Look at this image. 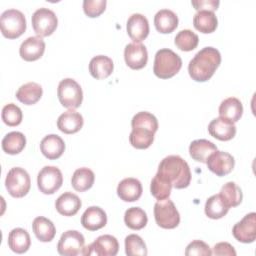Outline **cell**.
Returning a JSON list of instances; mask_svg holds the SVG:
<instances>
[{
  "mask_svg": "<svg viewBox=\"0 0 256 256\" xmlns=\"http://www.w3.org/2000/svg\"><path fill=\"white\" fill-rule=\"evenodd\" d=\"M221 63V54L214 47H204L190 60L188 72L196 82L208 81Z\"/></svg>",
  "mask_w": 256,
  "mask_h": 256,
  "instance_id": "6da1fadb",
  "label": "cell"
},
{
  "mask_svg": "<svg viewBox=\"0 0 256 256\" xmlns=\"http://www.w3.org/2000/svg\"><path fill=\"white\" fill-rule=\"evenodd\" d=\"M157 173L165 177L176 189H183L189 186L191 171L188 163L179 155L165 157L158 166Z\"/></svg>",
  "mask_w": 256,
  "mask_h": 256,
  "instance_id": "7a4b0ae2",
  "label": "cell"
},
{
  "mask_svg": "<svg viewBox=\"0 0 256 256\" xmlns=\"http://www.w3.org/2000/svg\"><path fill=\"white\" fill-rule=\"evenodd\" d=\"M182 67V59L174 51L163 48L156 52L153 72L161 79H168L175 76Z\"/></svg>",
  "mask_w": 256,
  "mask_h": 256,
  "instance_id": "3957f363",
  "label": "cell"
},
{
  "mask_svg": "<svg viewBox=\"0 0 256 256\" xmlns=\"http://www.w3.org/2000/svg\"><path fill=\"white\" fill-rule=\"evenodd\" d=\"M0 28L3 36L8 39L20 37L26 30L24 14L17 9L5 10L0 16Z\"/></svg>",
  "mask_w": 256,
  "mask_h": 256,
  "instance_id": "277c9868",
  "label": "cell"
},
{
  "mask_svg": "<svg viewBox=\"0 0 256 256\" xmlns=\"http://www.w3.org/2000/svg\"><path fill=\"white\" fill-rule=\"evenodd\" d=\"M154 217L157 225L164 229L176 228L180 223V214L169 198L158 200L155 203Z\"/></svg>",
  "mask_w": 256,
  "mask_h": 256,
  "instance_id": "5b68a950",
  "label": "cell"
},
{
  "mask_svg": "<svg viewBox=\"0 0 256 256\" xmlns=\"http://www.w3.org/2000/svg\"><path fill=\"white\" fill-rule=\"evenodd\" d=\"M57 95L60 103L69 109L78 108L83 100L82 88L72 78H65L60 81L57 88Z\"/></svg>",
  "mask_w": 256,
  "mask_h": 256,
  "instance_id": "8992f818",
  "label": "cell"
},
{
  "mask_svg": "<svg viewBox=\"0 0 256 256\" xmlns=\"http://www.w3.org/2000/svg\"><path fill=\"white\" fill-rule=\"evenodd\" d=\"M5 186L12 197H24L30 190V176L25 169L21 167H14L7 173Z\"/></svg>",
  "mask_w": 256,
  "mask_h": 256,
  "instance_id": "52a82bcc",
  "label": "cell"
},
{
  "mask_svg": "<svg viewBox=\"0 0 256 256\" xmlns=\"http://www.w3.org/2000/svg\"><path fill=\"white\" fill-rule=\"evenodd\" d=\"M34 32L40 37H47L51 35L57 28L58 19L56 14L48 8L37 9L31 18Z\"/></svg>",
  "mask_w": 256,
  "mask_h": 256,
  "instance_id": "ba28073f",
  "label": "cell"
},
{
  "mask_svg": "<svg viewBox=\"0 0 256 256\" xmlns=\"http://www.w3.org/2000/svg\"><path fill=\"white\" fill-rule=\"evenodd\" d=\"M85 249L84 236L77 230H67L64 232L58 242L57 251L63 256L83 255Z\"/></svg>",
  "mask_w": 256,
  "mask_h": 256,
  "instance_id": "9c48e42d",
  "label": "cell"
},
{
  "mask_svg": "<svg viewBox=\"0 0 256 256\" xmlns=\"http://www.w3.org/2000/svg\"><path fill=\"white\" fill-rule=\"evenodd\" d=\"M63 183V176L59 168L55 166L43 167L37 175V185L43 194L55 193Z\"/></svg>",
  "mask_w": 256,
  "mask_h": 256,
  "instance_id": "30bf717a",
  "label": "cell"
},
{
  "mask_svg": "<svg viewBox=\"0 0 256 256\" xmlns=\"http://www.w3.org/2000/svg\"><path fill=\"white\" fill-rule=\"evenodd\" d=\"M119 250L118 240L112 235H101L90 245L85 247L83 255L115 256Z\"/></svg>",
  "mask_w": 256,
  "mask_h": 256,
  "instance_id": "8fae6325",
  "label": "cell"
},
{
  "mask_svg": "<svg viewBox=\"0 0 256 256\" xmlns=\"http://www.w3.org/2000/svg\"><path fill=\"white\" fill-rule=\"evenodd\" d=\"M232 234L236 240L242 243H252L256 239V213L251 212L237 222L232 229Z\"/></svg>",
  "mask_w": 256,
  "mask_h": 256,
  "instance_id": "7c38bea8",
  "label": "cell"
},
{
  "mask_svg": "<svg viewBox=\"0 0 256 256\" xmlns=\"http://www.w3.org/2000/svg\"><path fill=\"white\" fill-rule=\"evenodd\" d=\"M208 169L217 176H225L229 174L235 165L234 157L224 151H214L206 161Z\"/></svg>",
  "mask_w": 256,
  "mask_h": 256,
  "instance_id": "4fadbf2b",
  "label": "cell"
},
{
  "mask_svg": "<svg viewBox=\"0 0 256 256\" xmlns=\"http://www.w3.org/2000/svg\"><path fill=\"white\" fill-rule=\"evenodd\" d=\"M124 59L131 69H142L146 66L148 61L147 49L141 43H129L124 49Z\"/></svg>",
  "mask_w": 256,
  "mask_h": 256,
  "instance_id": "5bb4252c",
  "label": "cell"
},
{
  "mask_svg": "<svg viewBox=\"0 0 256 256\" xmlns=\"http://www.w3.org/2000/svg\"><path fill=\"white\" fill-rule=\"evenodd\" d=\"M126 28L129 37L135 43H140L149 34L148 20L140 13H134L128 18Z\"/></svg>",
  "mask_w": 256,
  "mask_h": 256,
  "instance_id": "9a60e30c",
  "label": "cell"
},
{
  "mask_svg": "<svg viewBox=\"0 0 256 256\" xmlns=\"http://www.w3.org/2000/svg\"><path fill=\"white\" fill-rule=\"evenodd\" d=\"M45 51V42L40 36H30L25 39L19 48V53L25 61H35L41 58Z\"/></svg>",
  "mask_w": 256,
  "mask_h": 256,
  "instance_id": "2e32d148",
  "label": "cell"
},
{
  "mask_svg": "<svg viewBox=\"0 0 256 256\" xmlns=\"http://www.w3.org/2000/svg\"><path fill=\"white\" fill-rule=\"evenodd\" d=\"M209 134L221 141H229L236 135V126L229 120L218 117L208 125Z\"/></svg>",
  "mask_w": 256,
  "mask_h": 256,
  "instance_id": "e0dca14e",
  "label": "cell"
},
{
  "mask_svg": "<svg viewBox=\"0 0 256 256\" xmlns=\"http://www.w3.org/2000/svg\"><path fill=\"white\" fill-rule=\"evenodd\" d=\"M142 191L141 182L133 177L123 179L117 186V194L125 202L137 201L141 197Z\"/></svg>",
  "mask_w": 256,
  "mask_h": 256,
  "instance_id": "ac0fdd59",
  "label": "cell"
},
{
  "mask_svg": "<svg viewBox=\"0 0 256 256\" xmlns=\"http://www.w3.org/2000/svg\"><path fill=\"white\" fill-rule=\"evenodd\" d=\"M107 223V215L105 211L98 206L87 208L81 217L82 226L89 231H96L103 228Z\"/></svg>",
  "mask_w": 256,
  "mask_h": 256,
  "instance_id": "d6986e66",
  "label": "cell"
},
{
  "mask_svg": "<svg viewBox=\"0 0 256 256\" xmlns=\"http://www.w3.org/2000/svg\"><path fill=\"white\" fill-rule=\"evenodd\" d=\"M83 123L84 120L82 115L79 112L70 109L58 117L57 127L65 134H74L82 128Z\"/></svg>",
  "mask_w": 256,
  "mask_h": 256,
  "instance_id": "ffe728a7",
  "label": "cell"
},
{
  "mask_svg": "<svg viewBox=\"0 0 256 256\" xmlns=\"http://www.w3.org/2000/svg\"><path fill=\"white\" fill-rule=\"evenodd\" d=\"M40 150L46 158L50 160L58 159L65 150V143L60 136L49 134L41 140Z\"/></svg>",
  "mask_w": 256,
  "mask_h": 256,
  "instance_id": "44dd1931",
  "label": "cell"
},
{
  "mask_svg": "<svg viewBox=\"0 0 256 256\" xmlns=\"http://www.w3.org/2000/svg\"><path fill=\"white\" fill-rule=\"evenodd\" d=\"M81 205L80 198L72 192H64L55 202L56 210L63 216H74L81 208Z\"/></svg>",
  "mask_w": 256,
  "mask_h": 256,
  "instance_id": "7402d4cb",
  "label": "cell"
},
{
  "mask_svg": "<svg viewBox=\"0 0 256 256\" xmlns=\"http://www.w3.org/2000/svg\"><path fill=\"white\" fill-rule=\"evenodd\" d=\"M114 64L111 58L105 55L93 57L89 63V72L95 79H105L113 72Z\"/></svg>",
  "mask_w": 256,
  "mask_h": 256,
  "instance_id": "603a6c76",
  "label": "cell"
},
{
  "mask_svg": "<svg viewBox=\"0 0 256 256\" xmlns=\"http://www.w3.org/2000/svg\"><path fill=\"white\" fill-rule=\"evenodd\" d=\"M243 114V105L236 97H229L223 100L219 106V117L231 121L232 123L240 120Z\"/></svg>",
  "mask_w": 256,
  "mask_h": 256,
  "instance_id": "cb8c5ba5",
  "label": "cell"
},
{
  "mask_svg": "<svg viewBox=\"0 0 256 256\" xmlns=\"http://www.w3.org/2000/svg\"><path fill=\"white\" fill-rule=\"evenodd\" d=\"M154 24L158 32L171 33L178 26V16L172 10L161 9L154 16Z\"/></svg>",
  "mask_w": 256,
  "mask_h": 256,
  "instance_id": "d4e9b609",
  "label": "cell"
},
{
  "mask_svg": "<svg viewBox=\"0 0 256 256\" xmlns=\"http://www.w3.org/2000/svg\"><path fill=\"white\" fill-rule=\"evenodd\" d=\"M31 245V239L29 233L23 228H14L8 235L9 248L18 254L28 251Z\"/></svg>",
  "mask_w": 256,
  "mask_h": 256,
  "instance_id": "484cf974",
  "label": "cell"
},
{
  "mask_svg": "<svg viewBox=\"0 0 256 256\" xmlns=\"http://www.w3.org/2000/svg\"><path fill=\"white\" fill-rule=\"evenodd\" d=\"M216 150V145L206 139L194 140L189 146V154L192 159L201 163H206L208 157Z\"/></svg>",
  "mask_w": 256,
  "mask_h": 256,
  "instance_id": "4316f807",
  "label": "cell"
},
{
  "mask_svg": "<svg viewBox=\"0 0 256 256\" xmlns=\"http://www.w3.org/2000/svg\"><path fill=\"white\" fill-rule=\"evenodd\" d=\"M32 229L36 238L41 242H50L56 234V228L51 220L39 216L33 220Z\"/></svg>",
  "mask_w": 256,
  "mask_h": 256,
  "instance_id": "83f0119b",
  "label": "cell"
},
{
  "mask_svg": "<svg viewBox=\"0 0 256 256\" xmlns=\"http://www.w3.org/2000/svg\"><path fill=\"white\" fill-rule=\"evenodd\" d=\"M43 94L41 85L35 82H28L19 87L16 92V98L25 105H33L40 100Z\"/></svg>",
  "mask_w": 256,
  "mask_h": 256,
  "instance_id": "f1b7e54d",
  "label": "cell"
},
{
  "mask_svg": "<svg viewBox=\"0 0 256 256\" xmlns=\"http://www.w3.org/2000/svg\"><path fill=\"white\" fill-rule=\"evenodd\" d=\"M193 25L201 33L207 34L216 30L218 20L214 12L209 10H200L194 15Z\"/></svg>",
  "mask_w": 256,
  "mask_h": 256,
  "instance_id": "f546056e",
  "label": "cell"
},
{
  "mask_svg": "<svg viewBox=\"0 0 256 256\" xmlns=\"http://www.w3.org/2000/svg\"><path fill=\"white\" fill-rule=\"evenodd\" d=\"M94 180V172L89 168L82 167L78 168L73 173V176L71 178V184L74 190L78 192H84L93 186Z\"/></svg>",
  "mask_w": 256,
  "mask_h": 256,
  "instance_id": "4dcf8cb0",
  "label": "cell"
},
{
  "mask_svg": "<svg viewBox=\"0 0 256 256\" xmlns=\"http://www.w3.org/2000/svg\"><path fill=\"white\" fill-rule=\"evenodd\" d=\"M154 132L143 127H134L129 135L130 144L136 149H147L154 141Z\"/></svg>",
  "mask_w": 256,
  "mask_h": 256,
  "instance_id": "1f68e13d",
  "label": "cell"
},
{
  "mask_svg": "<svg viewBox=\"0 0 256 256\" xmlns=\"http://www.w3.org/2000/svg\"><path fill=\"white\" fill-rule=\"evenodd\" d=\"M26 145V138L23 133L13 131L5 135L2 139V149L4 152L10 155H16L20 153Z\"/></svg>",
  "mask_w": 256,
  "mask_h": 256,
  "instance_id": "d6a6232c",
  "label": "cell"
},
{
  "mask_svg": "<svg viewBox=\"0 0 256 256\" xmlns=\"http://www.w3.org/2000/svg\"><path fill=\"white\" fill-rule=\"evenodd\" d=\"M229 207L225 204L219 194L212 195L205 203V214L210 219H220L229 211Z\"/></svg>",
  "mask_w": 256,
  "mask_h": 256,
  "instance_id": "836d02e7",
  "label": "cell"
},
{
  "mask_svg": "<svg viewBox=\"0 0 256 256\" xmlns=\"http://www.w3.org/2000/svg\"><path fill=\"white\" fill-rule=\"evenodd\" d=\"M219 195L229 208L238 206L243 199L241 188L235 182L232 181L225 183L221 187Z\"/></svg>",
  "mask_w": 256,
  "mask_h": 256,
  "instance_id": "e575fe53",
  "label": "cell"
},
{
  "mask_svg": "<svg viewBox=\"0 0 256 256\" xmlns=\"http://www.w3.org/2000/svg\"><path fill=\"white\" fill-rule=\"evenodd\" d=\"M124 222L128 228L132 230H140L144 228L148 222L146 212L140 207H131L125 211Z\"/></svg>",
  "mask_w": 256,
  "mask_h": 256,
  "instance_id": "d590c367",
  "label": "cell"
},
{
  "mask_svg": "<svg viewBox=\"0 0 256 256\" xmlns=\"http://www.w3.org/2000/svg\"><path fill=\"white\" fill-rule=\"evenodd\" d=\"M172 184L161 174L156 173L150 184V191L153 197L157 200H163L169 198L171 194Z\"/></svg>",
  "mask_w": 256,
  "mask_h": 256,
  "instance_id": "8d00e7d4",
  "label": "cell"
},
{
  "mask_svg": "<svg viewBox=\"0 0 256 256\" xmlns=\"http://www.w3.org/2000/svg\"><path fill=\"white\" fill-rule=\"evenodd\" d=\"M174 42L178 49L188 52L194 50L197 47L199 38L198 35L192 30L184 29L178 32V34L175 36Z\"/></svg>",
  "mask_w": 256,
  "mask_h": 256,
  "instance_id": "74e56055",
  "label": "cell"
},
{
  "mask_svg": "<svg viewBox=\"0 0 256 256\" xmlns=\"http://www.w3.org/2000/svg\"><path fill=\"white\" fill-rule=\"evenodd\" d=\"M125 253L128 256H146V244L139 235L130 234L125 238Z\"/></svg>",
  "mask_w": 256,
  "mask_h": 256,
  "instance_id": "f35d334b",
  "label": "cell"
},
{
  "mask_svg": "<svg viewBox=\"0 0 256 256\" xmlns=\"http://www.w3.org/2000/svg\"><path fill=\"white\" fill-rule=\"evenodd\" d=\"M131 126L132 128L134 127L147 128L155 133L158 130V121H157V118L152 113L141 111L133 116L131 121Z\"/></svg>",
  "mask_w": 256,
  "mask_h": 256,
  "instance_id": "ab89813d",
  "label": "cell"
},
{
  "mask_svg": "<svg viewBox=\"0 0 256 256\" xmlns=\"http://www.w3.org/2000/svg\"><path fill=\"white\" fill-rule=\"evenodd\" d=\"M1 117L6 125L13 127L19 125L22 122L23 114L21 109L16 104L9 103L3 107Z\"/></svg>",
  "mask_w": 256,
  "mask_h": 256,
  "instance_id": "60d3db41",
  "label": "cell"
},
{
  "mask_svg": "<svg viewBox=\"0 0 256 256\" xmlns=\"http://www.w3.org/2000/svg\"><path fill=\"white\" fill-rule=\"evenodd\" d=\"M106 0H84L83 10L84 13L91 18L98 17L105 11Z\"/></svg>",
  "mask_w": 256,
  "mask_h": 256,
  "instance_id": "b9f144b4",
  "label": "cell"
},
{
  "mask_svg": "<svg viewBox=\"0 0 256 256\" xmlns=\"http://www.w3.org/2000/svg\"><path fill=\"white\" fill-rule=\"evenodd\" d=\"M212 254V251L208 244L203 242L202 240H194L191 243L188 244L185 250L186 256H192V255H205L210 256Z\"/></svg>",
  "mask_w": 256,
  "mask_h": 256,
  "instance_id": "7bdbcfd3",
  "label": "cell"
},
{
  "mask_svg": "<svg viewBox=\"0 0 256 256\" xmlns=\"http://www.w3.org/2000/svg\"><path fill=\"white\" fill-rule=\"evenodd\" d=\"M191 3L197 11L209 10L212 12L214 10H217L220 4L218 0H193Z\"/></svg>",
  "mask_w": 256,
  "mask_h": 256,
  "instance_id": "ee69618b",
  "label": "cell"
},
{
  "mask_svg": "<svg viewBox=\"0 0 256 256\" xmlns=\"http://www.w3.org/2000/svg\"><path fill=\"white\" fill-rule=\"evenodd\" d=\"M212 254L214 255H229V256H235L236 251L234 247L229 244L228 242H219L214 245Z\"/></svg>",
  "mask_w": 256,
  "mask_h": 256,
  "instance_id": "f6af8a7d",
  "label": "cell"
}]
</instances>
